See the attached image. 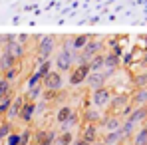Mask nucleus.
Instances as JSON below:
<instances>
[{
	"instance_id": "9b49d317",
	"label": "nucleus",
	"mask_w": 147,
	"mask_h": 145,
	"mask_svg": "<svg viewBox=\"0 0 147 145\" xmlns=\"http://www.w3.org/2000/svg\"><path fill=\"white\" fill-rule=\"evenodd\" d=\"M56 143V133L48 129H38L36 131V145H54Z\"/></svg>"
},
{
	"instance_id": "0eeeda50",
	"label": "nucleus",
	"mask_w": 147,
	"mask_h": 145,
	"mask_svg": "<svg viewBox=\"0 0 147 145\" xmlns=\"http://www.w3.org/2000/svg\"><path fill=\"white\" fill-rule=\"evenodd\" d=\"M52 52H54V38H50V36L40 38L38 40V56H40V62L50 60Z\"/></svg>"
},
{
	"instance_id": "72a5a7b5",
	"label": "nucleus",
	"mask_w": 147,
	"mask_h": 145,
	"mask_svg": "<svg viewBox=\"0 0 147 145\" xmlns=\"http://www.w3.org/2000/svg\"><path fill=\"white\" fill-rule=\"evenodd\" d=\"M92 145H105L103 141H96V143H92Z\"/></svg>"
},
{
	"instance_id": "a878e982",
	"label": "nucleus",
	"mask_w": 147,
	"mask_h": 145,
	"mask_svg": "<svg viewBox=\"0 0 147 145\" xmlns=\"http://www.w3.org/2000/svg\"><path fill=\"white\" fill-rule=\"evenodd\" d=\"M12 99H14L12 96H8V97H4V99H0V115H2V117L8 113V109H10V105H12Z\"/></svg>"
},
{
	"instance_id": "f257e3e1",
	"label": "nucleus",
	"mask_w": 147,
	"mask_h": 145,
	"mask_svg": "<svg viewBox=\"0 0 147 145\" xmlns=\"http://www.w3.org/2000/svg\"><path fill=\"white\" fill-rule=\"evenodd\" d=\"M131 109H133V103L129 96H113V101H109V115L127 117Z\"/></svg>"
},
{
	"instance_id": "f3484780",
	"label": "nucleus",
	"mask_w": 147,
	"mask_h": 145,
	"mask_svg": "<svg viewBox=\"0 0 147 145\" xmlns=\"http://www.w3.org/2000/svg\"><path fill=\"white\" fill-rule=\"evenodd\" d=\"M88 40H90V36H86V34L76 36V38L72 40V44H70V46H72L70 50H72V52H82V50H84V46L88 44Z\"/></svg>"
},
{
	"instance_id": "7ed1b4c3",
	"label": "nucleus",
	"mask_w": 147,
	"mask_h": 145,
	"mask_svg": "<svg viewBox=\"0 0 147 145\" xmlns=\"http://www.w3.org/2000/svg\"><path fill=\"white\" fill-rule=\"evenodd\" d=\"M90 72H92V70H90V62H80L72 70V74H70V84H72V86H82V84H86Z\"/></svg>"
},
{
	"instance_id": "39448f33",
	"label": "nucleus",
	"mask_w": 147,
	"mask_h": 145,
	"mask_svg": "<svg viewBox=\"0 0 147 145\" xmlns=\"http://www.w3.org/2000/svg\"><path fill=\"white\" fill-rule=\"evenodd\" d=\"M99 50H101V42L98 40H88V44L84 46V50L80 52V62H90L96 54H99Z\"/></svg>"
},
{
	"instance_id": "1a4fd4ad",
	"label": "nucleus",
	"mask_w": 147,
	"mask_h": 145,
	"mask_svg": "<svg viewBox=\"0 0 147 145\" xmlns=\"http://www.w3.org/2000/svg\"><path fill=\"white\" fill-rule=\"evenodd\" d=\"M34 115H36V101L26 99L22 109H20V113H18V119H22L24 123H30V121L34 119Z\"/></svg>"
},
{
	"instance_id": "f8f14e48",
	"label": "nucleus",
	"mask_w": 147,
	"mask_h": 145,
	"mask_svg": "<svg viewBox=\"0 0 147 145\" xmlns=\"http://www.w3.org/2000/svg\"><path fill=\"white\" fill-rule=\"evenodd\" d=\"M99 125L105 129V131H115L121 127V117L119 115H105L103 119L99 121Z\"/></svg>"
},
{
	"instance_id": "2f4dec72",
	"label": "nucleus",
	"mask_w": 147,
	"mask_h": 145,
	"mask_svg": "<svg viewBox=\"0 0 147 145\" xmlns=\"http://www.w3.org/2000/svg\"><path fill=\"white\" fill-rule=\"evenodd\" d=\"M20 74V70H18V66H14V68H10V70H6L4 72V80H8V82H12L16 76Z\"/></svg>"
},
{
	"instance_id": "6e6552de",
	"label": "nucleus",
	"mask_w": 147,
	"mask_h": 145,
	"mask_svg": "<svg viewBox=\"0 0 147 145\" xmlns=\"http://www.w3.org/2000/svg\"><path fill=\"white\" fill-rule=\"evenodd\" d=\"M111 74H113V70H105V72H90L88 80H86V84H88L92 90H98V88H101V86L105 84L107 76H111Z\"/></svg>"
},
{
	"instance_id": "9d476101",
	"label": "nucleus",
	"mask_w": 147,
	"mask_h": 145,
	"mask_svg": "<svg viewBox=\"0 0 147 145\" xmlns=\"http://www.w3.org/2000/svg\"><path fill=\"white\" fill-rule=\"evenodd\" d=\"M80 137L86 139L88 143H96L98 141V125L96 123H86L80 131Z\"/></svg>"
},
{
	"instance_id": "c85d7f7f",
	"label": "nucleus",
	"mask_w": 147,
	"mask_h": 145,
	"mask_svg": "<svg viewBox=\"0 0 147 145\" xmlns=\"http://www.w3.org/2000/svg\"><path fill=\"white\" fill-rule=\"evenodd\" d=\"M10 133H12V123L10 121H2V125H0V139H6Z\"/></svg>"
},
{
	"instance_id": "bb28decb",
	"label": "nucleus",
	"mask_w": 147,
	"mask_h": 145,
	"mask_svg": "<svg viewBox=\"0 0 147 145\" xmlns=\"http://www.w3.org/2000/svg\"><path fill=\"white\" fill-rule=\"evenodd\" d=\"M52 64H54L52 60H44V62H40V66H38V70H36V72L40 74V78H44V76L52 70Z\"/></svg>"
},
{
	"instance_id": "5701e85b",
	"label": "nucleus",
	"mask_w": 147,
	"mask_h": 145,
	"mask_svg": "<svg viewBox=\"0 0 147 145\" xmlns=\"http://www.w3.org/2000/svg\"><path fill=\"white\" fill-rule=\"evenodd\" d=\"M119 131H121L123 139H127L129 135H133V131H135V123H131L129 119L121 121V127H119Z\"/></svg>"
},
{
	"instance_id": "c756f323",
	"label": "nucleus",
	"mask_w": 147,
	"mask_h": 145,
	"mask_svg": "<svg viewBox=\"0 0 147 145\" xmlns=\"http://www.w3.org/2000/svg\"><path fill=\"white\" fill-rule=\"evenodd\" d=\"M42 84V78H40V74L34 72L30 78H28V88H34V86H40Z\"/></svg>"
},
{
	"instance_id": "dca6fc26",
	"label": "nucleus",
	"mask_w": 147,
	"mask_h": 145,
	"mask_svg": "<svg viewBox=\"0 0 147 145\" xmlns=\"http://www.w3.org/2000/svg\"><path fill=\"white\" fill-rule=\"evenodd\" d=\"M24 101H26V97L24 96H18V97H14L12 99V105H10V109H8V117H16L18 113H20V109H22V105H24Z\"/></svg>"
},
{
	"instance_id": "a211bd4d",
	"label": "nucleus",
	"mask_w": 147,
	"mask_h": 145,
	"mask_svg": "<svg viewBox=\"0 0 147 145\" xmlns=\"http://www.w3.org/2000/svg\"><path fill=\"white\" fill-rule=\"evenodd\" d=\"M119 141H123V135H121L119 129H115V131H107L105 137H103V143H105V145H115V143H119Z\"/></svg>"
},
{
	"instance_id": "cd10ccee",
	"label": "nucleus",
	"mask_w": 147,
	"mask_h": 145,
	"mask_svg": "<svg viewBox=\"0 0 147 145\" xmlns=\"http://www.w3.org/2000/svg\"><path fill=\"white\" fill-rule=\"evenodd\" d=\"M42 90H44L42 84H40V86H34V88H28V96L26 97H30V101H36V99L40 97V94H42Z\"/></svg>"
},
{
	"instance_id": "aec40b11",
	"label": "nucleus",
	"mask_w": 147,
	"mask_h": 145,
	"mask_svg": "<svg viewBox=\"0 0 147 145\" xmlns=\"http://www.w3.org/2000/svg\"><path fill=\"white\" fill-rule=\"evenodd\" d=\"M103 58H105V54H96L90 60V70L92 72H101L103 70Z\"/></svg>"
},
{
	"instance_id": "473e14b6",
	"label": "nucleus",
	"mask_w": 147,
	"mask_h": 145,
	"mask_svg": "<svg viewBox=\"0 0 147 145\" xmlns=\"http://www.w3.org/2000/svg\"><path fill=\"white\" fill-rule=\"evenodd\" d=\"M72 145H92V143H88L86 139H82V137H78V139H74V143Z\"/></svg>"
},
{
	"instance_id": "7c9ffc66",
	"label": "nucleus",
	"mask_w": 147,
	"mask_h": 145,
	"mask_svg": "<svg viewBox=\"0 0 147 145\" xmlns=\"http://www.w3.org/2000/svg\"><path fill=\"white\" fill-rule=\"evenodd\" d=\"M22 141H20V133H10L8 137H6V145H20Z\"/></svg>"
},
{
	"instance_id": "f704fd0d",
	"label": "nucleus",
	"mask_w": 147,
	"mask_h": 145,
	"mask_svg": "<svg viewBox=\"0 0 147 145\" xmlns=\"http://www.w3.org/2000/svg\"><path fill=\"white\" fill-rule=\"evenodd\" d=\"M2 121H4V117H2V115H0V125H2Z\"/></svg>"
},
{
	"instance_id": "6ab92c4d",
	"label": "nucleus",
	"mask_w": 147,
	"mask_h": 145,
	"mask_svg": "<svg viewBox=\"0 0 147 145\" xmlns=\"http://www.w3.org/2000/svg\"><path fill=\"white\" fill-rule=\"evenodd\" d=\"M131 103L133 105H147V90L145 88H137L135 96L131 97Z\"/></svg>"
},
{
	"instance_id": "4468645a",
	"label": "nucleus",
	"mask_w": 147,
	"mask_h": 145,
	"mask_svg": "<svg viewBox=\"0 0 147 145\" xmlns=\"http://www.w3.org/2000/svg\"><path fill=\"white\" fill-rule=\"evenodd\" d=\"M16 62H18V60H16V58H14V56H12L6 48L2 50V58H0V70H2V72H6V70H10V68L18 66Z\"/></svg>"
},
{
	"instance_id": "4be33fe9",
	"label": "nucleus",
	"mask_w": 147,
	"mask_h": 145,
	"mask_svg": "<svg viewBox=\"0 0 147 145\" xmlns=\"http://www.w3.org/2000/svg\"><path fill=\"white\" fill-rule=\"evenodd\" d=\"M56 143L58 145H72L74 143V133L72 131H62L60 135H56Z\"/></svg>"
},
{
	"instance_id": "412c9836",
	"label": "nucleus",
	"mask_w": 147,
	"mask_h": 145,
	"mask_svg": "<svg viewBox=\"0 0 147 145\" xmlns=\"http://www.w3.org/2000/svg\"><path fill=\"white\" fill-rule=\"evenodd\" d=\"M117 64H119V58H117V54H105V58H103V68H107V70H115L117 68Z\"/></svg>"
},
{
	"instance_id": "f03ea898",
	"label": "nucleus",
	"mask_w": 147,
	"mask_h": 145,
	"mask_svg": "<svg viewBox=\"0 0 147 145\" xmlns=\"http://www.w3.org/2000/svg\"><path fill=\"white\" fill-rule=\"evenodd\" d=\"M42 88L46 92H60L64 88V78H62V72L58 70H50L44 78H42Z\"/></svg>"
},
{
	"instance_id": "2eb2a0df",
	"label": "nucleus",
	"mask_w": 147,
	"mask_h": 145,
	"mask_svg": "<svg viewBox=\"0 0 147 145\" xmlns=\"http://www.w3.org/2000/svg\"><path fill=\"white\" fill-rule=\"evenodd\" d=\"M76 113L70 105H62V107H58V111H56V121L62 125V123H66L68 119H72V115Z\"/></svg>"
},
{
	"instance_id": "20e7f679",
	"label": "nucleus",
	"mask_w": 147,
	"mask_h": 145,
	"mask_svg": "<svg viewBox=\"0 0 147 145\" xmlns=\"http://www.w3.org/2000/svg\"><path fill=\"white\" fill-rule=\"evenodd\" d=\"M111 96H113V92H111L109 88L101 86L98 90H92V103H94L96 107H105V105H109Z\"/></svg>"
},
{
	"instance_id": "b1692460",
	"label": "nucleus",
	"mask_w": 147,
	"mask_h": 145,
	"mask_svg": "<svg viewBox=\"0 0 147 145\" xmlns=\"http://www.w3.org/2000/svg\"><path fill=\"white\" fill-rule=\"evenodd\" d=\"M133 145H147V125H143V127L133 135Z\"/></svg>"
},
{
	"instance_id": "393cba45",
	"label": "nucleus",
	"mask_w": 147,
	"mask_h": 145,
	"mask_svg": "<svg viewBox=\"0 0 147 145\" xmlns=\"http://www.w3.org/2000/svg\"><path fill=\"white\" fill-rule=\"evenodd\" d=\"M10 94H12V82H8V80L0 78V99L8 97Z\"/></svg>"
},
{
	"instance_id": "423d86ee",
	"label": "nucleus",
	"mask_w": 147,
	"mask_h": 145,
	"mask_svg": "<svg viewBox=\"0 0 147 145\" xmlns=\"http://www.w3.org/2000/svg\"><path fill=\"white\" fill-rule=\"evenodd\" d=\"M72 64H74V56H72V50H62L56 58V68L58 72H70L72 70Z\"/></svg>"
},
{
	"instance_id": "ddd939ff",
	"label": "nucleus",
	"mask_w": 147,
	"mask_h": 145,
	"mask_svg": "<svg viewBox=\"0 0 147 145\" xmlns=\"http://www.w3.org/2000/svg\"><path fill=\"white\" fill-rule=\"evenodd\" d=\"M127 119L131 121V123H141V121L147 119V105H137L135 109H131V113L127 115Z\"/></svg>"
}]
</instances>
